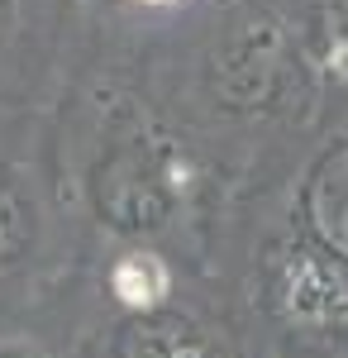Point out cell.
Listing matches in <instances>:
<instances>
[{"label": "cell", "mask_w": 348, "mask_h": 358, "mask_svg": "<svg viewBox=\"0 0 348 358\" xmlns=\"http://www.w3.org/2000/svg\"><path fill=\"white\" fill-rule=\"evenodd\" d=\"M162 287H167V277L153 258H124L119 263V273H115V292L124 296L129 306H148L162 296Z\"/></svg>", "instance_id": "cell-1"}]
</instances>
